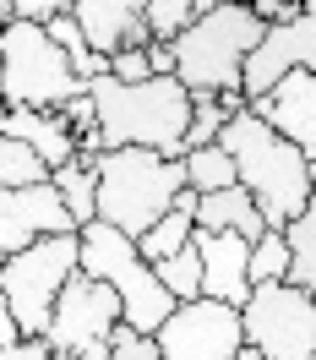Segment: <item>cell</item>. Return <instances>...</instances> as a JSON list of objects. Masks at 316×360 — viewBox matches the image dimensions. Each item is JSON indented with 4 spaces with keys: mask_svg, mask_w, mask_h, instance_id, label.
<instances>
[{
    "mask_svg": "<svg viewBox=\"0 0 316 360\" xmlns=\"http://www.w3.org/2000/svg\"><path fill=\"white\" fill-rule=\"evenodd\" d=\"M191 246L202 257V300H218V306H246L251 300V246L256 240H240V235H207L197 229Z\"/></svg>",
    "mask_w": 316,
    "mask_h": 360,
    "instance_id": "cell-14",
    "label": "cell"
},
{
    "mask_svg": "<svg viewBox=\"0 0 316 360\" xmlns=\"http://www.w3.org/2000/svg\"><path fill=\"white\" fill-rule=\"evenodd\" d=\"M6 344H22V328H17V316H11L6 295H0V349H6Z\"/></svg>",
    "mask_w": 316,
    "mask_h": 360,
    "instance_id": "cell-31",
    "label": "cell"
},
{
    "mask_svg": "<svg viewBox=\"0 0 316 360\" xmlns=\"http://www.w3.org/2000/svg\"><path fill=\"white\" fill-rule=\"evenodd\" d=\"M82 82L60 44L49 39V27L6 22L0 27V104L6 110H66L71 98H82Z\"/></svg>",
    "mask_w": 316,
    "mask_h": 360,
    "instance_id": "cell-6",
    "label": "cell"
},
{
    "mask_svg": "<svg viewBox=\"0 0 316 360\" xmlns=\"http://www.w3.org/2000/svg\"><path fill=\"white\" fill-rule=\"evenodd\" d=\"M55 191H60V202H66V213L77 219V235L98 219V175H93V158H71V164H60L55 169Z\"/></svg>",
    "mask_w": 316,
    "mask_h": 360,
    "instance_id": "cell-19",
    "label": "cell"
},
{
    "mask_svg": "<svg viewBox=\"0 0 316 360\" xmlns=\"http://www.w3.org/2000/svg\"><path fill=\"white\" fill-rule=\"evenodd\" d=\"M153 344L158 360H235L246 349V328L235 306L191 300V306H175V316L153 333Z\"/></svg>",
    "mask_w": 316,
    "mask_h": 360,
    "instance_id": "cell-10",
    "label": "cell"
},
{
    "mask_svg": "<svg viewBox=\"0 0 316 360\" xmlns=\"http://www.w3.org/2000/svg\"><path fill=\"white\" fill-rule=\"evenodd\" d=\"M229 120L235 115L218 104V98H191V126H185V153H197V148H218L229 131Z\"/></svg>",
    "mask_w": 316,
    "mask_h": 360,
    "instance_id": "cell-25",
    "label": "cell"
},
{
    "mask_svg": "<svg viewBox=\"0 0 316 360\" xmlns=\"http://www.w3.org/2000/svg\"><path fill=\"white\" fill-rule=\"evenodd\" d=\"M268 39V27L256 22L251 6H235V0H207L202 17L180 33L175 44V82H180L191 98H224V93H240V77H246L251 49Z\"/></svg>",
    "mask_w": 316,
    "mask_h": 360,
    "instance_id": "cell-3",
    "label": "cell"
},
{
    "mask_svg": "<svg viewBox=\"0 0 316 360\" xmlns=\"http://www.w3.org/2000/svg\"><path fill=\"white\" fill-rule=\"evenodd\" d=\"M284 240H289V284L316 300V197H311V207L284 229Z\"/></svg>",
    "mask_w": 316,
    "mask_h": 360,
    "instance_id": "cell-20",
    "label": "cell"
},
{
    "mask_svg": "<svg viewBox=\"0 0 316 360\" xmlns=\"http://www.w3.org/2000/svg\"><path fill=\"white\" fill-rule=\"evenodd\" d=\"M6 120H11V110H6V104H0V142H6Z\"/></svg>",
    "mask_w": 316,
    "mask_h": 360,
    "instance_id": "cell-32",
    "label": "cell"
},
{
    "mask_svg": "<svg viewBox=\"0 0 316 360\" xmlns=\"http://www.w3.org/2000/svg\"><path fill=\"white\" fill-rule=\"evenodd\" d=\"M158 284L175 295V306H191V300H202V257L197 246H185L180 257H169V262H158Z\"/></svg>",
    "mask_w": 316,
    "mask_h": 360,
    "instance_id": "cell-24",
    "label": "cell"
},
{
    "mask_svg": "<svg viewBox=\"0 0 316 360\" xmlns=\"http://www.w3.org/2000/svg\"><path fill=\"white\" fill-rule=\"evenodd\" d=\"M202 6L207 0H142V17H147L153 44H180V33L202 17Z\"/></svg>",
    "mask_w": 316,
    "mask_h": 360,
    "instance_id": "cell-23",
    "label": "cell"
},
{
    "mask_svg": "<svg viewBox=\"0 0 316 360\" xmlns=\"http://www.w3.org/2000/svg\"><path fill=\"white\" fill-rule=\"evenodd\" d=\"M27 186H49V164L27 142L6 136L0 142V191H27Z\"/></svg>",
    "mask_w": 316,
    "mask_h": 360,
    "instance_id": "cell-22",
    "label": "cell"
},
{
    "mask_svg": "<svg viewBox=\"0 0 316 360\" xmlns=\"http://www.w3.org/2000/svg\"><path fill=\"white\" fill-rule=\"evenodd\" d=\"M110 77H114V82H126V88H136V82H153L147 49H120V55L110 60Z\"/></svg>",
    "mask_w": 316,
    "mask_h": 360,
    "instance_id": "cell-27",
    "label": "cell"
},
{
    "mask_svg": "<svg viewBox=\"0 0 316 360\" xmlns=\"http://www.w3.org/2000/svg\"><path fill=\"white\" fill-rule=\"evenodd\" d=\"M246 110L256 115V120H268L284 142H294V148L305 153V164H316V71L284 77L268 98H251Z\"/></svg>",
    "mask_w": 316,
    "mask_h": 360,
    "instance_id": "cell-13",
    "label": "cell"
},
{
    "mask_svg": "<svg viewBox=\"0 0 316 360\" xmlns=\"http://www.w3.org/2000/svg\"><path fill=\"white\" fill-rule=\"evenodd\" d=\"M93 175H98V224H114L131 240H142L185 191V164L180 158H158L147 148L98 153Z\"/></svg>",
    "mask_w": 316,
    "mask_h": 360,
    "instance_id": "cell-4",
    "label": "cell"
},
{
    "mask_svg": "<svg viewBox=\"0 0 316 360\" xmlns=\"http://www.w3.org/2000/svg\"><path fill=\"white\" fill-rule=\"evenodd\" d=\"M218 148L235 158V180H240V191H251V202H256L268 229H289L311 207V164L268 120H256L251 110L235 115Z\"/></svg>",
    "mask_w": 316,
    "mask_h": 360,
    "instance_id": "cell-2",
    "label": "cell"
},
{
    "mask_svg": "<svg viewBox=\"0 0 316 360\" xmlns=\"http://www.w3.org/2000/svg\"><path fill=\"white\" fill-rule=\"evenodd\" d=\"M185 191L191 197H213V191H229V186H240L235 180V158L224 148H197V153H185Z\"/></svg>",
    "mask_w": 316,
    "mask_h": 360,
    "instance_id": "cell-21",
    "label": "cell"
},
{
    "mask_svg": "<svg viewBox=\"0 0 316 360\" xmlns=\"http://www.w3.org/2000/svg\"><path fill=\"white\" fill-rule=\"evenodd\" d=\"M197 229H207V235H240V240H262L268 235L262 213L251 202V191H240V186L197 197Z\"/></svg>",
    "mask_w": 316,
    "mask_h": 360,
    "instance_id": "cell-17",
    "label": "cell"
},
{
    "mask_svg": "<svg viewBox=\"0 0 316 360\" xmlns=\"http://www.w3.org/2000/svg\"><path fill=\"white\" fill-rule=\"evenodd\" d=\"M147 66L153 77H175V44H147Z\"/></svg>",
    "mask_w": 316,
    "mask_h": 360,
    "instance_id": "cell-30",
    "label": "cell"
},
{
    "mask_svg": "<svg viewBox=\"0 0 316 360\" xmlns=\"http://www.w3.org/2000/svg\"><path fill=\"white\" fill-rule=\"evenodd\" d=\"M294 71H316V17H300V22H289V27H268V39L251 49L246 77H240L246 104L251 98H268Z\"/></svg>",
    "mask_w": 316,
    "mask_h": 360,
    "instance_id": "cell-12",
    "label": "cell"
},
{
    "mask_svg": "<svg viewBox=\"0 0 316 360\" xmlns=\"http://www.w3.org/2000/svg\"><path fill=\"white\" fill-rule=\"evenodd\" d=\"M240 328L262 360H316V300L294 284H256Z\"/></svg>",
    "mask_w": 316,
    "mask_h": 360,
    "instance_id": "cell-8",
    "label": "cell"
},
{
    "mask_svg": "<svg viewBox=\"0 0 316 360\" xmlns=\"http://www.w3.org/2000/svg\"><path fill=\"white\" fill-rule=\"evenodd\" d=\"M235 360H262V355H256V349H251V344H246V349H240V355H235Z\"/></svg>",
    "mask_w": 316,
    "mask_h": 360,
    "instance_id": "cell-33",
    "label": "cell"
},
{
    "mask_svg": "<svg viewBox=\"0 0 316 360\" xmlns=\"http://www.w3.org/2000/svg\"><path fill=\"white\" fill-rule=\"evenodd\" d=\"M82 273V246L77 235H49L39 246L17 251L0 262V295L17 316L22 338H44L49 333V316H55V300L71 278Z\"/></svg>",
    "mask_w": 316,
    "mask_h": 360,
    "instance_id": "cell-7",
    "label": "cell"
},
{
    "mask_svg": "<svg viewBox=\"0 0 316 360\" xmlns=\"http://www.w3.org/2000/svg\"><path fill=\"white\" fill-rule=\"evenodd\" d=\"M71 17L82 27L93 55L114 60L120 49H147V17H142V0H71Z\"/></svg>",
    "mask_w": 316,
    "mask_h": 360,
    "instance_id": "cell-15",
    "label": "cell"
},
{
    "mask_svg": "<svg viewBox=\"0 0 316 360\" xmlns=\"http://www.w3.org/2000/svg\"><path fill=\"white\" fill-rule=\"evenodd\" d=\"M6 136L27 142V148L49 164V175H55L60 164H71V158H82V142H77V131L66 126V115H60V110H55V115H44V110H11Z\"/></svg>",
    "mask_w": 316,
    "mask_h": 360,
    "instance_id": "cell-16",
    "label": "cell"
},
{
    "mask_svg": "<svg viewBox=\"0 0 316 360\" xmlns=\"http://www.w3.org/2000/svg\"><path fill=\"white\" fill-rule=\"evenodd\" d=\"M251 284H289V240H284V229H268L251 246Z\"/></svg>",
    "mask_w": 316,
    "mask_h": 360,
    "instance_id": "cell-26",
    "label": "cell"
},
{
    "mask_svg": "<svg viewBox=\"0 0 316 360\" xmlns=\"http://www.w3.org/2000/svg\"><path fill=\"white\" fill-rule=\"evenodd\" d=\"M0 360H55V355H49L44 338H22V344H6V349H0Z\"/></svg>",
    "mask_w": 316,
    "mask_h": 360,
    "instance_id": "cell-29",
    "label": "cell"
},
{
    "mask_svg": "<svg viewBox=\"0 0 316 360\" xmlns=\"http://www.w3.org/2000/svg\"><path fill=\"white\" fill-rule=\"evenodd\" d=\"M77 246H82V273H88L93 284H110L120 295V311H126V328L131 333H147L153 338L169 316H175V295L158 284V273L142 262V251H136L131 235H120L114 224H98L93 219L82 235H77Z\"/></svg>",
    "mask_w": 316,
    "mask_h": 360,
    "instance_id": "cell-5",
    "label": "cell"
},
{
    "mask_svg": "<svg viewBox=\"0 0 316 360\" xmlns=\"http://www.w3.org/2000/svg\"><path fill=\"white\" fill-rule=\"evenodd\" d=\"M110 360H158V344L147 333H131V328H120L110 338Z\"/></svg>",
    "mask_w": 316,
    "mask_h": 360,
    "instance_id": "cell-28",
    "label": "cell"
},
{
    "mask_svg": "<svg viewBox=\"0 0 316 360\" xmlns=\"http://www.w3.org/2000/svg\"><path fill=\"white\" fill-rule=\"evenodd\" d=\"M55 360H71V355H55Z\"/></svg>",
    "mask_w": 316,
    "mask_h": 360,
    "instance_id": "cell-35",
    "label": "cell"
},
{
    "mask_svg": "<svg viewBox=\"0 0 316 360\" xmlns=\"http://www.w3.org/2000/svg\"><path fill=\"white\" fill-rule=\"evenodd\" d=\"M49 235H77V219L66 213L55 180L27 186V191H0V262L49 240Z\"/></svg>",
    "mask_w": 316,
    "mask_h": 360,
    "instance_id": "cell-11",
    "label": "cell"
},
{
    "mask_svg": "<svg viewBox=\"0 0 316 360\" xmlns=\"http://www.w3.org/2000/svg\"><path fill=\"white\" fill-rule=\"evenodd\" d=\"M311 197H316V164H311Z\"/></svg>",
    "mask_w": 316,
    "mask_h": 360,
    "instance_id": "cell-34",
    "label": "cell"
},
{
    "mask_svg": "<svg viewBox=\"0 0 316 360\" xmlns=\"http://www.w3.org/2000/svg\"><path fill=\"white\" fill-rule=\"evenodd\" d=\"M191 235H197V197L180 191V202H175L153 229H147V235H142V240H136V251H142V262H147V268H158V262L180 257V251L191 246Z\"/></svg>",
    "mask_w": 316,
    "mask_h": 360,
    "instance_id": "cell-18",
    "label": "cell"
},
{
    "mask_svg": "<svg viewBox=\"0 0 316 360\" xmlns=\"http://www.w3.org/2000/svg\"><path fill=\"white\" fill-rule=\"evenodd\" d=\"M93 110H98V153L120 148H147L158 158H185V126H191V93L175 77L153 82H93Z\"/></svg>",
    "mask_w": 316,
    "mask_h": 360,
    "instance_id": "cell-1",
    "label": "cell"
},
{
    "mask_svg": "<svg viewBox=\"0 0 316 360\" xmlns=\"http://www.w3.org/2000/svg\"><path fill=\"white\" fill-rule=\"evenodd\" d=\"M126 328L120 295L110 284H93L88 273H77L49 316V355H71V360H110V338Z\"/></svg>",
    "mask_w": 316,
    "mask_h": 360,
    "instance_id": "cell-9",
    "label": "cell"
}]
</instances>
